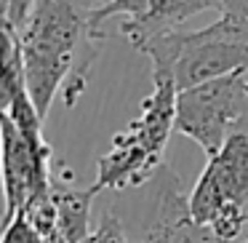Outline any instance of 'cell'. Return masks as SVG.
<instances>
[{
	"mask_svg": "<svg viewBox=\"0 0 248 243\" xmlns=\"http://www.w3.org/2000/svg\"><path fill=\"white\" fill-rule=\"evenodd\" d=\"M14 30L27 91L40 118H48L56 97L64 99V107H75L107 43V32L93 27V8L86 0H35Z\"/></svg>",
	"mask_w": 248,
	"mask_h": 243,
	"instance_id": "cell-1",
	"label": "cell"
},
{
	"mask_svg": "<svg viewBox=\"0 0 248 243\" xmlns=\"http://www.w3.org/2000/svg\"><path fill=\"white\" fill-rule=\"evenodd\" d=\"M139 51L152 62V83L171 81L182 94L235 72H248V27L221 14L208 27L157 35Z\"/></svg>",
	"mask_w": 248,
	"mask_h": 243,
	"instance_id": "cell-2",
	"label": "cell"
},
{
	"mask_svg": "<svg viewBox=\"0 0 248 243\" xmlns=\"http://www.w3.org/2000/svg\"><path fill=\"white\" fill-rule=\"evenodd\" d=\"M176 86L171 81L152 83V94L141 99L139 115L112 136L109 150L96 163L99 193H131L152 182L166 158L171 131H176Z\"/></svg>",
	"mask_w": 248,
	"mask_h": 243,
	"instance_id": "cell-3",
	"label": "cell"
},
{
	"mask_svg": "<svg viewBox=\"0 0 248 243\" xmlns=\"http://www.w3.org/2000/svg\"><path fill=\"white\" fill-rule=\"evenodd\" d=\"M189 211L198 225L219 243H246L248 232V134H235L214 158L205 161Z\"/></svg>",
	"mask_w": 248,
	"mask_h": 243,
	"instance_id": "cell-4",
	"label": "cell"
},
{
	"mask_svg": "<svg viewBox=\"0 0 248 243\" xmlns=\"http://www.w3.org/2000/svg\"><path fill=\"white\" fill-rule=\"evenodd\" d=\"M176 131L214 158L235 134H248L246 72L176 94Z\"/></svg>",
	"mask_w": 248,
	"mask_h": 243,
	"instance_id": "cell-5",
	"label": "cell"
},
{
	"mask_svg": "<svg viewBox=\"0 0 248 243\" xmlns=\"http://www.w3.org/2000/svg\"><path fill=\"white\" fill-rule=\"evenodd\" d=\"M128 222H123L128 243H219L214 232L192 219L189 193L171 166H160V171L136 190Z\"/></svg>",
	"mask_w": 248,
	"mask_h": 243,
	"instance_id": "cell-6",
	"label": "cell"
},
{
	"mask_svg": "<svg viewBox=\"0 0 248 243\" xmlns=\"http://www.w3.org/2000/svg\"><path fill=\"white\" fill-rule=\"evenodd\" d=\"M0 120H3V193H6L3 227H8L27 211L32 200L51 195L54 147H32L6 115Z\"/></svg>",
	"mask_w": 248,
	"mask_h": 243,
	"instance_id": "cell-7",
	"label": "cell"
},
{
	"mask_svg": "<svg viewBox=\"0 0 248 243\" xmlns=\"http://www.w3.org/2000/svg\"><path fill=\"white\" fill-rule=\"evenodd\" d=\"M99 195V187H78L67 166H54L51 177V200L56 209L59 235L67 243H83L91 235V206Z\"/></svg>",
	"mask_w": 248,
	"mask_h": 243,
	"instance_id": "cell-8",
	"label": "cell"
},
{
	"mask_svg": "<svg viewBox=\"0 0 248 243\" xmlns=\"http://www.w3.org/2000/svg\"><path fill=\"white\" fill-rule=\"evenodd\" d=\"M221 6L224 0H155L150 6V11L144 14L141 19H131V22L120 24L118 35L125 38L136 51L147 43V40L157 38V35H166V32H176L187 19H192L195 14H203V11H216L221 14Z\"/></svg>",
	"mask_w": 248,
	"mask_h": 243,
	"instance_id": "cell-9",
	"label": "cell"
},
{
	"mask_svg": "<svg viewBox=\"0 0 248 243\" xmlns=\"http://www.w3.org/2000/svg\"><path fill=\"white\" fill-rule=\"evenodd\" d=\"M152 3H155V0H109L102 11L93 14V27H96L99 32H107V22L115 16H125V22L141 19L150 11Z\"/></svg>",
	"mask_w": 248,
	"mask_h": 243,
	"instance_id": "cell-10",
	"label": "cell"
},
{
	"mask_svg": "<svg viewBox=\"0 0 248 243\" xmlns=\"http://www.w3.org/2000/svg\"><path fill=\"white\" fill-rule=\"evenodd\" d=\"M83 243H128V235H125V227H123V222H120V216L109 209L102 214L99 225L93 227L91 235Z\"/></svg>",
	"mask_w": 248,
	"mask_h": 243,
	"instance_id": "cell-11",
	"label": "cell"
},
{
	"mask_svg": "<svg viewBox=\"0 0 248 243\" xmlns=\"http://www.w3.org/2000/svg\"><path fill=\"white\" fill-rule=\"evenodd\" d=\"M3 243H48L24 216H16L8 227H3Z\"/></svg>",
	"mask_w": 248,
	"mask_h": 243,
	"instance_id": "cell-12",
	"label": "cell"
},
{
	"mask_svg": "<svg viewBox=\"0 0 248 243\" xmlns=\"http://www.w3.org/2000/svg\"><path fill=\"white\" fill-rule=\"evenodd\" d=\"M35 0H3V22H8L11 27H19L27 16V11L32 8Z\"/></svg>",
	"mask_w": 248,
	"mask_h": 243,
	"instance_id": "cell-13",
	"label": "cell"
},
{
	"mask_svg": "<svg viewBox=\"0 0 248 243\" xmlns=\"http://www.w3.org/2000/svg\"><path fill=\"white\" fill-rule=\"evenodd\" d=\"M221 14H224V16L237 19L240 24H246V27H248V0H224Z\"/></svg>",
	"mask_w": 248,
	"mask_h": 243,
	"instance_id": "cell-14",
	"label": "cell"
},
{
	"mask_svg": "<svg viewBox=\"0 0 248 243\" xmlns=\"http://www.w3.org/2000/svg\"><path fill=\"white\" fill-rule=\"evenodd\" d=\"M86 3H88V6H91V8H93V14H96V11H102V8H104V6H107L109 0H86Z\"/></svg>",
	"mask_w": 248,
	"mask_h": 243,
	"instance_id": "cell-15",
	"label": "cell"
},
{
	"mask_svg": "<svg viewBox=\"0 0 248 243\" xmlns=\"http://www.w3.org/2000/svg\"><path fill=\"white\" fill-rule=\"evenodd\" d=\"M246 243H248V232H246Z\"/></svg>",
	"mask_w": 248,
	"mask_h": 243,
	"instance_id": "cell-16",
	"label": "cell"
}]
</instances>
